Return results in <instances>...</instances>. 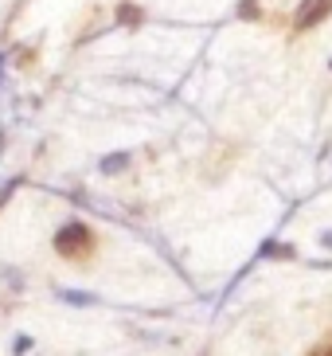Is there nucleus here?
<instances>
[{"instance_id": "obj_1", "label": "nucleus", "mask_w": 332, "mask_h": 356, "mask_svg": "<svg viewBox=\"0 0 332 356\" xmlns=\"http://www.w3.org/2000/svg\"><path fill=\"white\" fill-rule=\"evenodd\" d=\"M55 251L67 254V259L86 254L90 251V227H86V223H67V227H59V235H55Z\"/></svg>"}, {"instance_id": "obj_2", "label": "nucleus", "mask_w": 332, "mask_h": 356, "mask_svg": "<svg viewBox=\"0 0 332 356\" xmlns=\"http://www.w3.org/2000/svg\"><path fill=\"white\" fill-rule=\"evenodd\" d=\"M329 8H332V0H305L301 8H297V28H313L317 20H324L329 16Z\"/></svg>"}, {"instance_id": "obj_3", "label": "nucleus", "mask_w": 332, "mask_h": 356, "mask_svg": "<svg viewBox=\"0 0 332 356\" xmlns=\"http://www.w3.org/2000/svg\"><path fill=\"white\" fill-rule=\"evenodd\" d=\"M122 168H129V153H114V157L102 161V172H106V177H114V172H122Z\"/></svg>"}, {"instance_id": "obj_4", "label": "nucleus", "mask_w": 332, "mask_h": 356, "mask_svg": "<svg viewBox=\"0 0 332 356\" xmlns=\"http://www.w3.org/2000/svg\"><path fill=\"white\" fill-rule=\"evenodd\" d=\"M239 12H242V16H258V4H254V0H242Z\"/></svg>"}, {"instance_id": "obj_5", "label": "nucleus", "mask_w": 332, "mask_h": 356, "mask_svg": "<svg viewBox=\"0 0 332 356\" xmlns=\"http://www.w3.org/2000/svg\"><path fill=\"white\" fill-rule=\"evenodd\" d=\"M137 16H141V12H137V8H129V4L122 8V20H125V24H137Z\"/></svg>"}, {"instance_id": "obj_6", "label": "nucleus", "mask_w": 332, "mask_h": 356, "mask_svg": "<svg viewBox=\"0 0 332 356\" xmlns=\"http://www.w3.org/2000/svg\"><path fill=\"white\" fill-rule=\"evenodd\" d=\"M313 356H332V341H329V345H321V348H313Z\"/></svg>"}, {"instance_id": "obj_7", "label": "nucleus", "mask_w": 332, "mask_h": 356, "mask_svg": "<svg viewBox=\"0 0 332 356\" xmlns=\"http://www.w3.org/2000/svg\"><path fill=\"white\" fill-rule=\"evenodd\" d=\"M321 243H324V247H332V231H324V235H321Z\"/></svg>"}]
</instances>
